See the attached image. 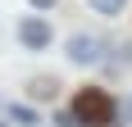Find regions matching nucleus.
Instances as JSON below:
<instances>
[{"label":"nucleus","mask_w":132,"mask_h":127,"mask_svg":"<svg viewBox=\"0 0 132 127\" xmlns=\"http://www.w3.org/2000/svg\"><path fill=\"white\" fill-rule=\"evenodd\" d=\"M68 114L78 118V127H114L123 118L119 100H114L105 86H78L73 100H68Z\"/></svg>","instance_id":"f257e3e1"},{"label":"nucleus","mask_w":132,"mask_h":127,"mask_svg":"<svg viewBox=\"0 0 132 127\" xmlns=\"http://www.w3.org/2000/svg\"><path fill=\"white\" fill-rule=\"evenodd\" d=\"M96 14H105V18H119L123 9H128V0H87Z\"/></svg>","instance_id":"0eeeda50"},{"label":"nucleus","mask_w":132,"mask_h":127,"mask_svg":"<svg viewBox=\"0 0 132 127\" xmlns=\"http://www.w3.org/2000/svg\"><path fill=\"white\" fill-rule=\"evenodd\" d=\"M64 55H68L73 68H96V63H105L109 41L100 37V32H73V37L64 41Z\"/></svg>","instance_id":"f03ea898"},{"label":"nucleus","mask_w":132,"mask_h":127,"mask_svg":"<svg viewBox=\"0 0 132 127\" xmlns=\"http://www.w3.org/2000/svg\"><path fill=\"white\" fill-rule=\"evenodd\" d=\"M27 95H32V100H55V95H59V82H55V77H32V82H27Z\"/></svg>","instance_id":"39448f33"},{"label":"nucleus","mask_w":132,"mask_h":127,"mask_svg":"<svg viewBox=\"0 0 132 127\" xmlns=\"http://www.w3.org/2000/svg\"><path fill=\"white\" fill-rule=\"evenodd\" d=\"M0 127H9V123H0Z\"/></svg>","instance_id":"9b49d317"},{"label":"nucleus","mask_w":132,"mask_h":127,"mask_svg":"<svg viewBox=\"0 0 132 127\" xmlns=\"http://www.w3.org/2000/svg\"><path fill=\"white\" fill-rule=\"evenodd\" d=\"M55 127H78V118L68 114V109H55Z\"/></svg>","instance_id":"6e6552de"},{"label":"nucleus","mask_w":132,"mask_h":127,"mask_svg":"<svg viewBox=\"0 0 132 127\" xmlns=\"http://www.w3.org/2000/svg\"><path fill=\"white\" fill-rule=\"evenodd\" d=\"M119 114H123V123H128V127H132V95H128V100H123V104H119Z\"/></svg>","instance_id":"9d476101"},{"label":"nucleus","mask_w":132,"mask_h":127,"mask_svg":"<svg viewBox=\"0 0 132 127\" xmlns=\"http://www.w3.org/2000/svg\"><path fill=\"white\" fill-rule=\"evenodd\" d=\"M14 37H18V46H23V50L41 55V50H50L55 27H50V18H46V14H23V18L14 23Z\"/></svg>","instance_id":"7ed1b4c3"},{"label":"nucleus","mask_w":132,"mask_h":127,"mask_svg":"<svg viewBox=\"0 0 132 127\" xmlns=\"http://www.w3.org/2000/svg\"><path fill=\"white\" fill-rule=\"evenodd\" d=\"M27 5H32V14H50L59 0H27Z\"/></svg>","instance_id":"1a4fd4ad"},{"label":"nucleus","mask_w":132,"mask_h":127,"mask_svg":"<svg viewBox=\"0 0 132 127\" xmlns=\"http://www.w3.org/2000/svg\"><path fill=\"white\" fill-rule=\"evenodd\" d=\"M41 114L32 109V104H9V127H37Z\"/></svg>","instance_id":"423d86ee"},{"label":"nucleus","mask_w":132,"mask_h":127,"mask_svg":"<svg viewBox=\"0 0 132 127\" xmlns=\"http://www.w3.org/2000/svg\"><path fill=\"white\" fill-rule=\"evenodd\" d=\"M105 68H109V73H132V37H123V41H109Z\"/></svg>","instance_id":"20e7f679"}]
</instances>
